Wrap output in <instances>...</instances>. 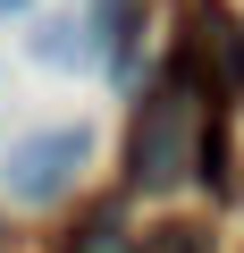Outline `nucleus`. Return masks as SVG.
Instances as JSON below:
<instances>
[{
  "label": "nucleus",
  "mask_w": 244,
  "mask_h": 253,
  "mask_svg": "<svg viewBox=\"0 0 244 253\" xmlns=\"http://www.w3.org/2000/svg\"><path fill=\"white\" fill-rule=\"evenodd\" d=\"M34 51H42V59H84L93 42H84V26H68V17H51V26H34Z\"/></svg>",
  "instance_id": "3"
},
{
  "label": "nucleus",
  "mask_w": 244,
  "mask_h": 253,
  "mask_svg": "<svg viewBox=\"0 0 244 253\" xmlns=\"http://www.w3.org/2000/svg\"><path fill=\"white\" fill-rule=\"evenodd\" d=\"M76 253H135V245H127V228H118V211H101V219L84 228V245H76Z\"/></svg>",
  "instance_id": "4"
},
{
  "label": "nucleus",
  "mask_w": 244,
  "mask_h": 253,
  "mask_svg": "<svg viewBox=\"0 0 244 253\" xmlns=\"http://www.w3.org/2000/svg\"><path fill=\"white\" fill-rule=\"evenodd\" d=\"M93 161V135L84 126H42V135H17L9 144V194L17 203H51V194H68V177Z\"/></svg>",
  "instance_id": "1"
},
{
  "label": "nucleus",
  "mask_w": 244,
  "mask_h": 253,
  "mask_svg": "<svg viewBox=\"0 0 244 253\" xmlns=\"http://www.w3.org/2000/svg\"><path fill=\"white\" fill-rule=\"evenodd\" d=\"M17 9H34V0H0V17H17Z\"/></svg>",
  "instance_id": "6"
},
{
  "label": "nucleus",
  "mask_w": 244,
  "mask_h": 253,
  "mask_svg": "<svg viewBox=\"0 0 244 253\" xmlns=\"http://www.w3.org/2000/svg\"><path fill=\"white\" fill-rule=\"evenodd\" d=\"M160 253H202V236L194 228H160Z\"/></svg>",
  "instance_id": "5"
},
{
  "label": "nucleus",
  "mask_w": 244,
  "mask_h": 253,
  "mask_svg": "<svg viewBox=\"0 0 244 253\" xmlns=\"http://www.w3.org/2000/svg\"><path fill=\"white\" fill-rule=\"evenodd\" d=\"M194 169V101L185 93H152L143 126H135V177L143 186H177Z\"/></svg>",
  "instance_id": "2"
}]
</instances>
